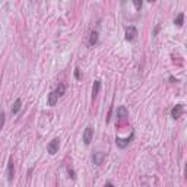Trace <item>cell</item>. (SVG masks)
Segmentation results:
<instances>
[{"mask_svg":"<svg viewBox=\"0 0 187 187\" xmlns=\"http://www.w3.org/2000/svg\"><path fill=\"white\" fill-rule=\"evenodd\" d=\"M133 138H134V132H132L129 138H126V139H121V138H119V136H117V138H116L117 146L121 148V149H124L126 146H129V143L132 142V140H133Z\"/></svg>","mask_w":187,"mask_h":187,"instance_id":"6da1fadb","label":"cell"},{"mask_svg":"<svg viewBox=\"0 0 187 187\" xmlns=\"http://www.w3.org/2000/svg\"><path fill=\"white\" fill-rule=\"evenodd\" d=\"M57 101H58L57 94L54 92V91H53V92H50V94H48V98H47V104L53 107V105H56V104H57Z\"/></svg>","mask_w":187,"mask_h":187,"instance_id":"9c48e42d","label":"cell"},{"mask_svg":"<svg viewBox=\"0 0 187 187\" xmlns=\"http://www.w3.org/2000/svg\"><path fill=\"white\" fill-rule=\"evenodd\" d=\"M21 107H22V101L18 98L13 103V105H12V114H18L19 110H21Z\"/></svg>","mask_w":187,"mask_h":187,"instance_id":"7c38bea8","label":"cell"},{"mask_svg":"<svg viewBox=\"0 0 187 187\" xmlns=\"http://www.w3.org/2000/svg\"><path fill=\"white\" fill-rule=\"evenodd\" d=\"M58 146H60V139H53L51 142L47 145V151H48L50 155H56L58 152Z\"/></svg>","mask_w":187,"mask_h":187,"instance_id":"7a4b0ae2","label":"cell"},{"mask_svg":"<svg viewBox=\"0 0 187 187\" xmlns=\"http://www.w3.org/2000/svg\"><path fill=\"white\" fill-rule=\"evenodd\" d=\"M183 113H184V105H183V104H177V105L173 107V110H171V117H173L174 120H177V119H180V117L183 116Z\"/></svg>","mask_w":187,"mask_h":187,"instance_id":"3957f363","label":"cell"},{"mask_svg":"<svg viewBox=\"0 0 187 187\" xmlns=\"http://www.w3.org/2000/svg\"><path fill=\"white\" fill-rule=\"evenodd\" d=\"M64 91H66V86H64L63 83H58V86L56 88V91H54V92L57 94V97L60 98V97H63V95H64Z\"/></svg>","mask_w":187,"mask_h":187,"instance_id":"4fadbf2b","label":"cell"},{"mask_svg":"<svg viewBox=\"0 0 187 187\" xmlns=\"http://www.w3.org/2000/svg\"><path fill=\"white\" fill-rule=\"evenodd\" d=\"M129 117V111H127V108L124 105H120V107L117 108V120L119 121H123L124 119Z\"/></svg>","mask_w":187,"mask_h":187,"instance_id":"ba28073f","label":"cell"},{"mask_svg":"<svg viewBox=\"0 0 187 187\" xmlns=\"http://www.w3.org/2000/svg\"><path fill=\"white\" fill-rule=\"evenodd\" d=\"M183 21H184V13H178V16L174 19V23L177 27H183Z\"/></svg>","mask_w":187,"mask_h":187,"instance_id":"5bb4252c","label":"cell"},{"mask_svg":"<svg viewBox=\"0 0 187 187\" xmlns=\"http://www.w3.org/2000/svg\"><path fill=\"white\" fill-rule=\"evenodd\" d=\"M67 174H69V177H70L72 180H76V173L72 167H67Z\"/></svg>","mask_w":187,"mask_h":187,"instance_id":"2e32d148","label":"cell"},{"mask_svg":"<svg viewBox=\"0 0 187 187\" xmlns=\"http://www.w3.org/2000/svg\"><path fill=\"white\" fill-rule=\"evenodd\" d=\"M13 175H15V165H13L12 158H10L9 162H8V168H6V178H8V181H9V183H12Z\"/></svg>","mask_w":187,"mask_h":187,"instance_id":"277c9868","label":"cell"},{"mask_svg":"<svg viewBox=\"0 0 187 187\" xmlns=\"http://www.w3.org/2000/svg\"><path fill=\"white\" fill-rule=\"evenodd\" d=\"M105 152H94V155H92V161H94V164L95 165H101L105 161Z\"/></svg>","mask_w":187,"mask_h":187,"instance_id":"52a82bcc","label":"cell"},{"mask_svg":"<svg viewBox=\"0 0 187 187\" xmlns=\"http://www.w3.org/2000/svg\"><path fill=\"white\" fill-rule=\"evenodd\" d=\"M138 35V29L133 27V25H129V27H126V40L127 41H133Z\"/></svg>","mask_w":187,"mask_h":187,"instance_id":"5b68a950","label":"cell"},{"mask_svg":"<svg viewBox=\"0 0 187 187\" xmlns=\"http://www.w3.org/2000/svg\"><path fill=\"white\" fill-rule=\"evenodd\" d=\"M133 5H134V8H136V9H140V8H142V2H138V0H134L133 2Z\"/></svg>","mask_w":187,"mask_h":187,"instance_id":"e0dca14e","label":"cell"},{"mask_svg":"<svg viewBox=\"0 0 187 187\" xmlns=\"http://www.w3.org/2000/svg\"><path fill=\"white\" fill-rule=\"evenodd\" d=\"M5 121H6V114H5V111H0V130L3 129V126H5Z\"/></svg>","mask_w":187,"mask_h":187,"instance_id":"9a60e30c","label":"cell"},{"mask_svg":"<svg viewBox=\"0 0 187 187\" xmlns=\"http://www.w3.org/2000/svg\"><path fill=\"white\" fill-rule=\"evenodd\" d=\"M75 78L78 80H80V69H76L75 70Z\"/></svg>","mask_w":187,"mask_h":187,"instance_id":"ac0fdd59","label":"cell"},{"mask_svg":"<svg viewBox=\"0 0 187 187\" xmlns=\"http://www.w3.org/2000/svg\"><path fill=\"white\" fill-rule=\"evenodd\" d=\"M97 43H98V32L92 31V32H91V37H89V45H91V47H94Z\"/></svg>","mask_w":187,"mask_h":187,"instance_id":"8fae6325","label":"cell"},{"mask_svg":"<svg viewBox=\"0 0 187 187\" xmlns=\"http://www.w3.org/2000/svg\"><path fill=\"white\" fill-rule=\"evenodd\" d=\"M99 88H101V80H95L92 86V99L97 98V95L99 92Z\"/></svg>","mask_w":187,"mask_h":187,"instance_id":"30bf717a","label":"cell"},{"mask_svg":"<svg viewBox=\"0 0 187 187\" xmlns=\"http://www.w3.org/2000/svg\"><path fill=\"white\" fill-rule=\"evenodd\" d=\"M92 138H94V129L91 127V126H88V127L85 129V132H83V136H82L83 143H85V145H89L91 140H92Z\"/></svg>","mask_w":187,"mask_h":187,"instance_id":"8992f818","label":"cell"},{"mask_svg":"<svg viewBox=\"0 0 187 187\" xmlns=\"http://www.w3.org/2000/svg\"><path fill=\"white\" fill-rule=\"evenodd\" d=\"M104 187H114V184H113V183H107Z\"/></svg>","mask_w":187,"mask_h":187,"instance_id":"d6986e66","label":"cell"},{"mask_svg":"<svg viewBox=\"0 0 187 187\" xmlns=\"http://www.w3.org/2000/svg\"><path fill=\"white\" fill-rule=\"evenodd\" d=\"M169 80H171V82H173V83H174V82H177V79H174L173 76H169Z\"/></svg>","mask_w":187,"mask_h":187,"instance_id":"ffe728a7","label":"cell"}]
</instances>
